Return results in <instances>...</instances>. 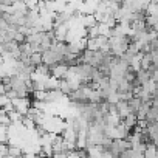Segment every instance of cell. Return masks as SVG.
Masks as SVG:
<instances>
[{
    "label": "cell",
    "instance_id": "6da1fadb",
    "mask_svg": "<svg viewBox=\"0 0 158 158\" xmlns=\"http://www.w3.org/2000/svg\"><path fill=\"white\" fill-rule=\"evenodd\" d=\"M119 158H146L144 156V153H141V152H138V150H135V149H127Z\"/></svg>",
    "mask_w": 158,
    "mask_h": 158
}]
</instances>
